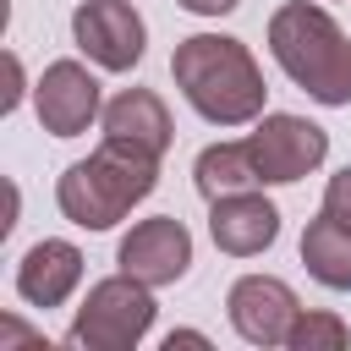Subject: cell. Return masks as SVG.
Returning <instances> with one entry per match:
<instances>
[{
    "label": "cell",
    "instance_id": "6da1fadb",
    "mask_svg": "<svg viewBox=\"0 0 351 351\" xmlns=\"http://www.w3.org/2000/svg\"><path fill=\"white\" fill-rule=\"evenodd\" d=\"M170 77L181 99L208 121V126H252L269 104L263 71L252 49L230 33H192L170 55Z\"/></svg>",
    "mask_w": 351,
    "mask_h": 351
},
{
    "label": "cell",
    "instance_id": "7a4b0ae2",
    "mask_svg": "<svg viewBox=\"0 0 351 351\" xmlns=\"http://www.w3.org/2000/svg\"><path fill=\"white\" fill-rule=\"evenodd\" d=\"M154 186H159V154L121 143V137H104L88 159L60 170L55 203L77 230H115Z\"/></svg>",
    "mask_w": 351,
    "mask_h": 351
},
{
    "label": "cell",
    "instance_id": "3957f363",
    "mask_svg": "<svg viewBox=\"0 0 351 351\" xmlns=\"http://www.w3.org/2000/svg\"><path fill=\"white\" fill-rule=\"evenodd\" d=\"M269 55L313 104H351V33L324 5L285 0L269 16Z\"/></svg>",
    "mask_w": 351,
    "mask_h": 351
},
{
    "label": "cell",
    "instance_id": "277c9868",
    "mask_svg": "<svg viewBox=\"0 0 351 351\" xmlns=\"http://www.w3.org/2000/svg\"><path fill=\"white\" fill-rule=\"evenodd\" d=\"M154 285L132 280L126 269H115L110 280H93L77 318H71V346L82 351H137L154 329Z\"/></svg>",
    "mask_w": 351,
    "mask_h": 351
},
{
    "label": "cell",
    "instance_id": "5b68a950",
    "mask_svg": "<svg viewBox=\"0 0 351 351\" xmlns=\"http://www.w3.org/2000/svg\"><path fill=\"white\" fill-rule=\"evenodd\" d=\"M247 148H252V165L263 176V186H291L302 176H313L324 159H329V132L307 115H291V110H263L247 132Z\"/></svg>",
    "mask_w": 351,
    "mask_h": 351
},
{
    "label": "cell",
    "instance_id": "8992f818",
    "mask_svg": "<svg viewBox=\"0 0 351 351\" xmlns=\"http://www.w3.org/2000/svg\"><path fill=\"white\" fill-rule=\"evenodd\" d=\"M71 38L99 71H132L148 49V27L126 0H82L71 11Z\"/></svg>",
    "mask_w": 351,
    "mask_h": 351
},
{
    "label": "cell",
    "instance_id": "52a82bcc",
    "mask_svg": "<svg viewBox=\"0 0 351 351\" xmlns=\"http://www.w3.org/2000/svg\"><path fill=\"white\" fill-rule=\"evenodd\" d=\"M33 110H38V126L49 137H82L104 115L99 77L82 60H49L44 77L33 82Z\"/></svg>",
    "mask_w": 351,
    "mask_h": 351
},
{
    "label": "cell",
    "instance_id": "ba28073f",
    "mask_svg": "<svg viewBox=\"0 0 351 351\" xmlns=\"http://www.w3.org/2000/svg\"><path fill=\"white\" fill-rule=\"evenodd\" d=\"M115 263H121L132 280H143V285L165 291V285H176V280L192 269V230H186L176 214L137 219V225L121 236Z\"/></svg>",
    "mask_w": 351,
    "mask_h": 351
},
{
    "label": "cell",
    "instance_id": "9c48e42d",
    "mask_svg": "<svg viewBox=\"0 0 351 351\" xmlns=\"http://www.w3.org/2000/svg\"><path fill=\"white\" fill-rule=\"evenodd\" d=\"M225 313H230V329L247 346H285L302 302L280 274H241L225 296Z\"/></svg>",
    "mask_w": 351,
    "mask_h": 351
},
{
    "label": "cell",
    "instance_id": "30bf717a",
    "mask_svg": "<svg viewBox=\"0 0 351 351\" xmlns=\"http://www.w3.org/2000/svg\"><path fill=\"white\" fill-rule=\"evenodd\" d=\"M208 236L225 258H258L280 241V208L252 186V192H230L208 203Z\"/></svg>",
    "mask_w": 351,
    "mask_h": 351
},
{
    "label": "cell",
    "instance_id": "8fae6325",
    "mask_svg": "<svg viewBox=\"0 0 351 351\" xmlns=\"http://www.w3.org/2000/svg\"><path fill=\"white\" fill-rule=\"evenodd\" d=\"M77 285H82V247L77 241L44 236L16 263V296L27 307H60V302H71Z\"/></svg>",
    "mask_w": 351,
    "mask_h": 351
},
{
    "label": "cell",
    "instance_id": "7c38bea8",
    "mask_svg": "<svg viewBox=\"0 0 351 351\" xmlns=\"http://www.w3.org/2000/svg\"><path fill=\"white\" fill-rule=\"evenodd\" d=\"M99 126H104V137L137 143V148H148V154H159V159H165V148L176 143V121H170V110H165V99H159L154 88H121V93L104 104Z\"/></svg>",
    "mask_w": 351,
    "mask_h": 351
},
{
    "label": "cell",
    "instance_id": "4fadbf2b",
    "mask_svg": "<svg viewBox=\"0 0 351 351\" xmlns=\"http://www.w3.org/2000/svg\"><path fill=\"white\" fill-rule=\"evenodd\" d=\"M302 263L324 291H351V219L318 208L302 230Z\"/></svg>",
    "mask_w": 351,
    "mask_h": 351
},
{
    "label": "cell",
    "instance_id": "5bb4252c",
    "mask_svg": "<svg viewBox=\"0 0 351 351\" xmlns=\"http://www.w3.org/2000/svg\"><path fill=\"white\" fill-rule=\"evenodd\" d=\"M192 181H197L203 203L230 197V192H252V186H263V176H258V165H252L247 137H241V143H208V148L197 154V165H192Z\"/></svg>",
    "mask_w": 351,
    "mask_h": 351
},
{
    "label": "cell",
    "instance_id": "9a60e30c",
    "mask_svg": "<svg viewBox=\"0 0 351 351\" xmlns=\"http://www.w3.org/2000/svg\"><path fill=\"white\" fill-rule=\"evenodd\" d=\"M285 346H291V351H346V346H351V329H346L340 313L302 307L296 324H291V335H285Z\"/></svg>",
    "mask_w": 351,
    "mask_h": 351
},
{
    "label": "cell",
    "instance_id": "2e32d148",
    "mask_svg": "<svg viewBox=\"0 0 351 351\" xmlns=\"http://www.w3.org/2000/svg\"><path fill=\"white\" fill-rule=\"evenodd\" d=\"M324 208H329V214H346V219H351V165L329 176V186H324Z\"/></svg>",
    "mask_w": 351,
    "mask_h": 351
},
{
    "label": "cell",
    "instance_id": "e0dca14e",
    "mask_svg": "<svg viewBox=\"0 0 351 351\" xmlns=\"http://www.w3.org/2000/svg\"><path fill=\"white\" fill-rule=\"evenodd\" d=\"M181 11H192V16H225V11H236L241 0H176Z\"/></svg>",
    "mask_w": 351,
    "mask_h": 351
},
{
    "label": "cell",
    "instance_id": "ac0fdd59",
    "mask_svg": "<svg viewBox=\"0 0 351 351\" xmlns=\"http://www.w3.org/2000/svg\"><path fill=\"white\" fill-rule=\"evenodd\" d=\"M176 346H208V335H197V329H170V335H165V351H176Z\"/></svg>",
    "mask_w": 351,
    "mask_h": 351
},
{
    "label": "cell",
    "instance_id": "d6986e66",
    "mask_svg": "<svg viewBox=\"0 0 351 351\" xmlns=\"http://www.w3.org/2000/svg\"><path fill=\"white\" fill-rule=\"evenodd\" d=\"M22 104V60L11 55V93H5V110H16Z\"/></svg>",
    "mask_w": 351,
    "mask_h": 351
}]
</instances>
